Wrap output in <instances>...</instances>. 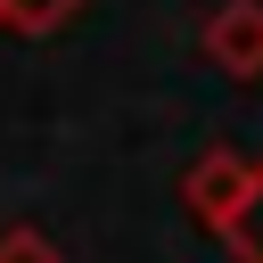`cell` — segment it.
Listing matches in <instances>:
<instances>
[{"instance_id": "obj_1", "label": "cell", "mask_w": 263, "mask_h": 263, "mask_svg": "<svg viewBox=\"0 0 263 263\" xmlns=\"http://www.w3.org/2000/svg\"><path fill=\"white\" fill-rule=\"evenodd\" d=\"M197 49H205L214 74L263 82V0H222V8L197 25Z\"/></svg>"}, {"instance_id": "obj_2", "label": "cell", "mask_w": 263, "mask_h": 263, "mask_svg": "<svg viewBox=\"0 0 263 263\" xmlns=\"http://www.w3.org/2000/svg\"><path fill=\"white\" fill-rule=\"evenodd\" d=\"M247 181H255V156H238V148H205V156H197V164L181 173V205H189V222L222 230V222L238 214Z\"/></svg>"}, {"instance_id": "obj_4", "label": "cell", "mask_w": 263, "mask_h": 263, "mask_svg": "<svg viewBox=\"0 0 263 263\" xmlns=\"http://www.w3.org/2000/svg\"><path fill=\"white\" fill-rule=\"evenodd\" d=\"M74 16H82V0H0V25L25 33V41H49V33H66Z\"/></svg>"}, {"instance_id": "obj_5", "label": "cell", "mask_w": 263, "mask_h": 263, "mask_svg": "<svg viewBox=\"0 0 263 263\" xmlns=\"http://www.w3.org/2000/svg\"><path fill=\"white\" fill-rule=\"evenodd\" d=\"M0 263H66V255H58L33 222H16V230H0Z\"/></svg>"}, {"instance_id": "obj_3", "label": "cell", "mask_w": 263, "mask_h": 263, "mask_svg": "<svg viewBox=\"0 0 263 263\" xmlns=\"http://www.w3.org/2000/svg\"><path fill=\"white\" fill-rule=\"evenodd\" d=\"M222 247H230V263H263V156H255V181H247V197H238V214L214 230Z\"/></svg>"}]
</instances>
